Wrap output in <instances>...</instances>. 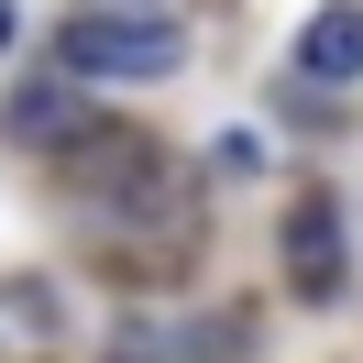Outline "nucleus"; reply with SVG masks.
I'll return each mask as SVG.
<instances>
[{
    "label": "nucleus",
    "mask_w": 363,
    "mask_h": 363,
    "mask_svg": "<svg viewBox=\"0 0 363 363\" xmlns=\"http://www.w3.org/2000/svg\"><path fill=\"white\" fill-rule=\"evenodd\" d=\"M55 55H67L77 77H177L187 33L177 23H143V11H89V23L55 33Z\"/></svg>",
    "instance_id": "nucleus-1"
},
{
    "label": "nucleus",
    "mask_w": 363,
    "mask_h": 363,
    "mask_svg": "<svg viewBox=\"0 0 363 363\" xmlns=\"http://www.w3.org/2000/svg\"><path fill=\"white\" fill-rule=\"evenodd\" d=\"M297 67L319 77V89H341V77H363V0H330L308 33H297Z\"/></svg>",
    "instance_id": "nucleus-2"
},
{
    "label": "nucleus",
    "mask_w": 363,
    "mask_h": 363,
    "mask_svg": "<svg viewBox=\"0 0 363 363\" xmlns=\"http://www.w3.org/2000/svg\"><path fill=\"white\" fill-rule=\"evenodd\" d=\"M286 275H297L308 297L341 286V220H330V199H308V209L286 220Z\"/></svg>",
    "instance_id": "nucleus-3"
},
{
    "label": "nucleus",
    "mask_w": 363,
    "mask_h": 363,
    "mask_svg": "<svg viewBox=\"0 0 363 363\" xmlns=\"http://www.w3.org/2000/svg\"><path fill=\"white\" fill-rule=\"evenodd\" d=\"M11 133H23V143H45V133H89V111L55 89V99H23V111H11Z\"/></svg>",
    "instance_id": "nucleus-4"
},
{
    "label": "nucleus",
    "mask_w": 363,
    "mask_h": 363,
    "mask_svg": "<svg viewBox=\"0 0 363 363\" xmlns=\"http://www.w3.org/2000/svg\"><path fill=\"white\" fill-rule=\"evenodd\" d=\"M121 11H143V23H165V0H121Z\"/></svg>",
    "instance_id": "nucleus-5"
},
{
    "label": "nucleus",
    "mask_w": 363,
    "mask_h": 363,
    "mask_svg": "<svg viewBox=\"0 0 363 363\" xmlns=\"http://www.w3.org/2000/svg\"><path fill=\"white\" fill-rule=\"evenodd\" d=\"M0 45H11V0H0Z\"/></svg>",
    "instance_id": "nucleus-6"
}]
</instances>
